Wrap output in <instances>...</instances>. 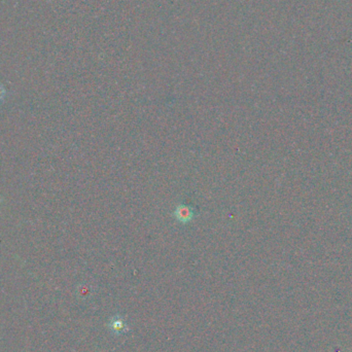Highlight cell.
<instances>
[{"mask_svg":"<svg viewBox=\"0 0 352 352\" xmlns=\"http://www.w3.org/2000/svg\"><path fill=\"white\" fill-rule=\"evenodd\" d=\"M175 218L182 224L189 223L194 217V210L188 205H179L174 211Z\"/></svg>","mask_w":352,"mask_h":352,"instance_id":"1","label":"cell"},{"mask_svg":"<svg viewBox=\"0 0 352 352\" xmlns=\"http://www.w3.org/2000/svg\"><path fill=\"white\" fill-rule=\"evenodd\" d=\"M5 97V89L4 87L0 84V102H1Z\"/></svg>","mask_w":352,"mask_h":352,"instance_id":"2","label":"cell"}]
</instances>
